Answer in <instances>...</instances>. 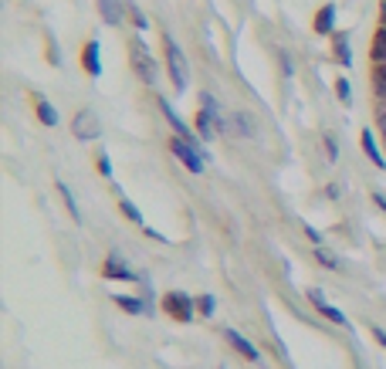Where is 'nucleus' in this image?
Listing matches in <instances>:
<instances>
[{
    "label": "nucleus",
    "instance_id": "obj_26",
    "mask_svg": "<svg viewBox=\"0 0 386 369\" xmlns=\"http://www.w3.org/2000/svg\"><path fill=\"white\" fill-rule=\"evenodd\" d=\"M325 153H329V160H336V156H339V149H336V139H332V136H325Z\"/></svg>",
    "mask_w": 386,
    "mask_h": 369
},
{
    "label": "nucleus",
    "instance_id": "obj_18",
    "mask_svg": "<svg viewBox=\"0 0 386 369\" xmlns=\"http://www.w3.org/2000/svg\"><path fill=\"white\" fill-rule=\"evenodd\" d=\"M58 193H61V200H65V207H68V213H72L75 220H81V213H78V204H75V193L68 190V183H58Z\"/></svg>",
    "mask_w": 386,
    "mask_h": 369
},
{
    "label": "nucleus",
    "instance_id": "obj_30",
    "mask_svg": "<svg viewBox=\"0 0 386 369\" xmlns=\"http://www.w3.org/2000/svg\"><path fill=\"white\" fill-rule=\"evenodd\" d=\"M373 335H376V342H383V346H386V332H380V328H373Z\"/></svg>",
    "mask_w": 386,
    "mask_h": 369
},
{
    "label": "nucleus",
    "instance_id": "obj_24",
    "mask_svg": "<svg viewBox=\"0 0 386 369\" xmlns=\"http://www.w3.org/2000/svg\"><path fill=\"white\" fill-rule=\"evenodd\" d=\"M99 173H102V176H112V163H109V156H105V153L99 156Z\"/></svg>",
    "mask_w": 386,
    "mask_h": 369
},
{
    "label": "nucleus",
    "instance_id": "obj_15",
    "mask_svg": "<svg viewBox=\"0 0 386 369\" xmlns=\"http://www.w3.org/2000/svg\"><path fill=\"white\" fill-rule=\"evenodd\" d=\"M373 92L380 102H386V65H373Z\"/></svg>",
    "mask_w": 386,
    "mask_h": 369
},
{
    "label": "nucleus",
    "instance_id": "obj_22",
    "mask_svg": "<svg viewBox=\"0 0 386 369\" xmlns=\"http://www.w3.org/2000/svg\"><path fill=\"white\" fill-rule=\"evenodd\" d=\"M336 58H339L343 65H349V44H346V38H339V41H336Z\"/></svg>",
    "mask_w": 386,
    "mask_h": 369
},
{
    "label": "nucleus",
    "instance_id": "obj_7",
    "mask_svg": "<svg viewBox=\"0 0 386 369\" xmlns=\"http://www.w3.org/2000/svg\"><path fill=\"white\" fill-rule=\"evenodd\" d=\"M159 109H163V116H166V119H170V125H173V129H176V136H183V139H187V143H193V146H200V143H196V139H193L190 125L183 123V119H180V116H176V112H173V105H170V102H163V98H159Z\"/></svg>",
    "mask_w": 386,
    "mask_h": 369
},
{
    "label": "nucleus",
    "instance_id": "obj_5",
    "mask_svg": "<svg viewBox=\"0 0 386 369\" xmlns=\"http://www.w3.org/2000/svg\"><path fill=\"white\" fill-rule=\"evenodd\" d=\"M72 132H75L81 143H88V139H99V136H102V125H99V119H95L92 109H81L75 119H72Z\"/></svg>",
    "mask_w": 386,
    "mask_h": 369
},
{
    "label": "nucleus",
    "instance_id": "obj_31",
    "mask_svg": "<svg viewBox=\"0 0 386 369\" xmlns=\"http://www.w3.org/2000/svg\"><path fill=\"white\" fill-rule=\"evenodd\" d=\"M383 24H386V0H383Z\"/></svg>",
    "mask_w": 386,
    "mask_h": 369
},
{
    "label": "nucleus",
    "instance_id": "obj_3",
    "mask_svg": "<svg viewBox=\"0 0 386 369\" xmlns=\"http://www.w3.org/2000/svg\"><path fill=\"white\" fill-rule=\"evenodd\" d=\"M166 41V68H170V78L176 85V92H183L187 88V58H183V51L176 48L173 38H163Z\"/></svg>",
    "mask_w": 386,
    "mask_h": 369
},
{
    "label": "nucleus",
    "instance_id": "obj_11",
    "mask_svg": "<svg viewBox=\"0 0 386 369\" xmlns=\"http://www.w3.org/2000/svg\"><path fill=\"white\" fill-rule=\"evenodd\" d=\"M105 278H119V282H132V278H136V271H132V268H125L119 254H112V257L105 261Z\"/></svg>",
    "mask_w": 386,
    "mask_h": 369
},
{
    "label": "nucleus",
    "instance_id": "obj_10",
    "mask_svg": "<svg viewBox=\"0 0 386 369\" xmlns=\"http://www.w3.org/2000/svg\"><path fill=\"white\" fill-rule=\"evenodd\" d=\"M332 28H336V7L325 3V7H318V14H315V34H332Z\"/></svg>",
    "mask_w": 386,
    "mask_h": 369
},
{
    "label": "nucleus",
    "instance_id": "obj_8",
    "mask_svg": "<svg viewBox=\"0 0 386 369\" xmlns=\"http://www.w3.org/2000/svg\"><path fill=\"white\" fill-rule=\"evenodd\" d=\"M224 335H227V342H231V346L237 349V352H241V356H244V359H251V363H258V359H261V356H258V349H254V346H251V342H247V339H244L241 332H234V328H224Z\"/></svg>",
    "mask_w": 386,
    "mask_h": 369
},
{
    "label": "nucleus",
    "instance_id": "obj_23",
    "mask_svg": "<svg viewBox=\"0 0 386 369\" xmlns=\"http://www.w3.org/2000/svg\"><path fill=\"white\" fill-rule=\"evenodd\" d=\"M196 302H200L196 308H200L203 315H214V298H210V295H203V298H196Z\"/></svg>",
    "mask_w": 386,
    "mask_h": 369
},
{
    "label": "nucleus",
    "instance_id": "obj_21",
    "mask_svg": "<svg viewBox=\"0 0 386 369\" xmlns=\"http://www.w3.org/2000/svg\"><path fill=\"white\" fill-rule=\"evenodd\" d=\"M122 213H125V217H129V220H132V224H143V213H139V210H136V207L129 204V200H122Z\"/></svg>",
    "mask_w": 386,
    "mask_h": 369
},
{
    "label": "nucleus",
    "instance_id": "obj_29",
    "mask_svg": "<svg viewBox=\"0 0 386 369\" xmlns=\"http://www.w3.org/2000/svg\"><path fill=\"white\" fill-rule=\"evenodd\" d=\"M373 204H380L386 210V197H383V193H373Z\"/></svg>",
    "mask_w": 386,
    "mask_h": 369
},
{
    "label": "nucleus",
    "instance_id": "obj_17",
    "mask_svg": "<svg viewBox=\"0 0 386 369\" xmlns=\"http://www.w3.org/2000/svg\"><path fill=\"white\" fill-rule=\"evenodd\" d=\"M116 302H119V308H122V312H136V315H143V312H146L143 298H129V295H119Z\"/></svg>",
    "mask_w": 386,
    "mask_h": 369
},
{
    "label": "nucleus",
    "instance_id": "obj_16",
    "mask_svg": "<svg viewBox=\"0 0 386 369\" xmlns=\"http://www.w3.org/2000/svg\"><path fill=\"white\" fill-rule=\"evenodd\" d=\"M38 119H41L44 125H58V109H54L51 102L38 98Z\"/></svg>",
    "mask_w": 386,
    "mask_h": 369
},
{
    "label": "nucleus",
    "instance_id": "obj_1",
    "mask_svg": "<svg viewBox=\"0 0 386 369\" xmlns=\"http://www.w3.org/2000/svg\"><path fill=\"white\" fill-rule=\"evenodd\" d=\"M129 61H132V72H136L143 82L156 85V78H159V72H156V58L150 54V48L139 41V38L129 41Z\"/></svg>",
    "mask_w": 386,
    "mask_h": 369
},
{
    "label": "nucleus",
    "instance_id": "obj_25",
    "mask_svg": "<svg viewBox=\"0 0 386 369\" xmlns=\"http://www.w3.org/2000/svg\"><path fill=\"white\" fill-rule=\"evenodd\" d=\"M336 92H339V98H343V102H349V82L346 78H339V82H336Z\"/></svg>",
    "mask_w": 386,
    "mask_h": 369
},
{
    "label": "nucleus",
    "instance_id": "obj_27",
    "mask_svg": "<svg viewBox=\"0 0 386 369\" xmlns=\"http://www.w3.org/2000/svg\"><path fill=\"white\" fill-rule=\"evenodd\" d=\"M129 14H132V21H136V28H139V31H143V28H146V17H143V14H139V10H136V7H132V10H129Z\"/></svg>",
    "mask_w": 386,
    "mask_h": 369
},
{
    "label": "nucleus",
    "instance_id": "obj_6",
    "mask_svg": "<svg viewBox=\"0 0 386 369\" xmlns=\"http://www.w3.org/2000/svg\"><path fill=\"white\" fill-rule=\"evenodd\" d=\"M309 298H312V305H315V308H318V312H322V315H325L329 322H336V326H346V315H343L339 308H332V305L325 302V295H322L318 288H312Z\"/></svg>",
    "mask_w": 386,
    "mask_h": 369
},
{
    "label": "nucleus",
    "instance_id": "obj_12",
    "mask_svg": "<svg viewBox=\"0 0 386 369\" xmlns=\"http://www.w3.org/2000/svg\"><path fill=\"white\" fill-rule=\"evenodd\" d=\"M369 58H373V65H386V24H380V28H376V34H373Z\"/></svg>",
    "mask_w": 386,
    "mask_h": 369
},
{
    "label": "nucleus",
    "instance_id": "obj_9",
    "mask_svg": "<svg viewBox=\"0 0 386 369\" xmlns=\"http://www.w3.org/2000/svg\"><path fill=\"white\" fill-rule=\"evenodd\" d=\"M81 61H85V72H88L92 78H99V75H102V61H99V41H88V44H85V51H81Z\"/></svg>",
    "mask_w": 386,
    "mask_h": 369
},
{
    "label": "nucleus",
    "instance_id": "obj_2",
    "mask_svg": "<svg viewBox=\"0 0 386 369\" xmlns=\"http://www.w3.org/2000/svg\"><path fill=\"white\" fill-rule=\"evenodd\" d=\"M170 149L176 153V160L187 166L190 173H203V163H207V156H203V149H200V146L187 143L183 136H173V139H170Z\"/></svg>",
    "mask_w": 386,
    "mask_h": 369
},
{
    "label": "nucleus",
    "instance_id": "obj_4",
    "mask_svg": "<svg viewBox=\"0 0 386 369\" xmlns=\"http://www.w3.org/2000/svg\"><path fill=\"white\" fill-rule=\"evenodd\" d=\"M163 312H170L176 322H190L193 319V298L183 291H170L163 295Z\"/></svg>",
    "mask_w": 386,
    "mask_h": 369
},
{
    "label": "nucleus",
    "instance_id": "obj_28",
    "mask_svg": "<svg viewBox=\"0 0 386 369\" xmlns=\"http://www.w3.org/2000/svg\"><path fill=\"white\" fill-rule=\"evenodd\" d=\"M376 123H380V132H383V136H386V109H383V112H380V116H376Z\"/></svg>",
    "mask_w": 386,
    "mask_h": 369
},
{
    "label": "nucleus",
    "instance_id": "obj_13",
    "mask_svg": "<svg viewBox=\"0 0 386 369\" xmlns=\"http://www.w3.org/2000/svg\"><path fill=\"white\" fill-rule=\"evenodd\" d=\"M99 14H102V21L105 24H122V7H119V0H99Z\"/></svg>",
    "mask_w": 386,
    "mask_h": 369
},
{
    "label": "nucleus",
    "instance_id": "obj_14",
    "mask_svg": "<svg viewBox=\"0 0 386 369\" xmlns=\"http://www.w3.org/2000/svg\"><path fill=\"white\" fill-rule=\"evenodd\" d=\"M363 149H366V156H369V160H373L376 166H386V160L380 156V149H376V139H373V132H369V129L363 132Z\"/></svg>",
    "mask_w": 386,
    "mask_h": 369
},
{
    "label": "nucleus",
    "instance_id": "obj_19",
    "mask_svg": "<svg viewBox=\"0 0 386 369\" xmlns=\"http://www.w3.org/2000/svg\"><path fill=\"white\" fill-rule=\"evenodd\" d=\"M234 125H237V132H244V136H254V119H251V116H244V112H234Z\"/></svg>",
    "mask_w": 386,
    "mask_h": 369
},
{
    "label": "nucleus",
    "instance_id": "obj_20",
    "mask_svg": "<svg viewBox=\"0 0 386 369\" xmlns=\"http://www.w3.org/2000/svg\"><path fill=\"white\" fill-rule=\"evenodd\" d=\"M315 257H318V261H322L325 268H339V257H336V254H332L329 247H315Z\"/></svg>",
    "mask_w": 386,
    "mask_h": 369
}]
</instances>
